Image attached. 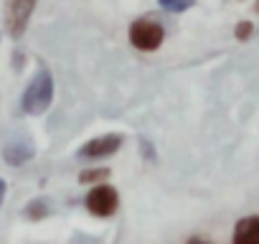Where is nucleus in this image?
<instances>
[{"instance_id": "nucleus-1", "label": "nucleus", "mask_w": 259, "mask_h": 244, "mask_svg": "<svg viewBox=\"0 0 259 244\" xmlns=\"http://www.w3.org/2000/svg\"><path fill=\"white\" fill-rule=\"evenodd\" d=\"M54 102V76L46 66H41L36 71V76L28 82V87L23 89V97H21V107L26 114L31 117H38L44 114Z\"/></svg>"}, {"instance_id": "nucleus-14", "label": "nucleus", "mask_w": 259, "mask_h": 244, "mask_svg": "<svg viewBox=\"0 0 259 244\" xmlns=\"http://www.w3.org/2000/svg\"><path fill=\"white\" fill-rule=\"evenodd\" d=\"M254 8H256V11H259V0H256V6H254Z\"/></svg>"}, {"instance_id": "nucleus-11", "label": "nucleus", "mask_w": 259, "mask_h": 244, "mask_svg": "<svg viewBox=\"0 0 259 244\" xmlns=\"http://www.w3.org/2000/svg\"><path fill=\"white\" fill-rule=\"evenodd\" d=\"M251 33H254V26H251L249 21H241V23H236V28H234V36H236L239 41H249Z\"/></svg>"}, {"instance_id": "nucleus-9", "label": "nucleus", "mask_w": 259, "mask_h": 244, "mask_svg": "<svg viewBox=\"0 0 259 244\" xmlns=\"http://www.w3.org/2000/svg\"><path fill=\"white\" fill-rule=\"evenodd\" d=\"M26 214H28V219H33V221H41L44 216H49V204H46L44 198H36V201H31V204H28Z\"/></svg>"}, {"instance_id": "nucleus-5", "label": "nucleus", "mask_w": 259, "mask_h": 244, "mask_svg": "<svg viewBox=\"0 0 259 244\" xmlns=\"http://www.w3.org/2000/svg\"><path fill=\"white\" fill-rule=\"evenodd\" d=\"M124 138L117 135V133H107V135H99V138H92L81 150H79V158L84 160H99V158H109L114 155L119 148H122Z\"/></svg>"}, {"instance_id": "nucleus-2", "label": "nucleus", "mask_w": 259, "mask_h": 244, "mask_svg": "<svg viewBox=\"0 0 259 244\" xmlns=\"http://www.w3.org/2000/svg\"><path fill=\"white\" fill-rule=\"evenodd\" d=\"M36 6H38V0H6V6H3V28H6L8 38H13V41L23 38Z\"/></svg>"}, {"instance_id": "nucleus-7", "label": "nucleus", "mask_w": 259, "mask_h": 244, "mask_svg": "<svg viewBox=\"0 0 259 244\" xmlns=\"http://www.w3.org/2000/svg\"><path fill=\"white\" fill-rule=\"evenodd\" d=\"M234 241L236 244H259V214L244 216L234 226Z\"/></svg>"}, {"instance_id": "nucleus-12", "label": "nucleus", "mask_w": 259, "mask_h": 244, "mask_svg": "<svg viewBox=\"0 0 259 244\" xmlns=\"http://www.w3.org/2000/svg\"><path fill=\"white\" fill-rule=\"evenodd\" d=\"M140 145H143V150H145V155H148V160H155V153H153V148H150V143H148V140H140Z\"/></svg>"}, {"instance_id": "nucleus-10", "label": "nucleus", "mask_w": 259, "mask_h": 244, "mask_svg": "<svg viewBox=\"0 0 259 244\" xmlns=\"http://www.w3.org/2000/svg\"><path fill=\"white\" fill-rule=\"evenodd\" d=\"M158 3H160V8H165L170 13H183L191 6H196V0H158Z\"/></svg>"}, {"instance_id": "nucleus-8", "label": "nucleus", "mask_w": 259, "mask_h": 244, "mask_svg": "<svg viewBox=\"0 0 259 244\" xmlns=\"http://www.w3.org/2000/svg\"><path fill=\"white\" fill-rule=\"evenodd\" d=\"M109 178V168H87L79 173V183H102Z\"/></svg>"}, {"instance_id": "nucleus-6", "label": "nucleus", "mask_w": 259, "mask_h": 244, "mask_svg": "<svg viewBox=\"0 0 259 244\" xmlns=\"http://www.w3.org/2000/svg\"><path fill=\"white\" fill-rule=\"evenodd\" d=\"M33 155H36V148L31 140H11L3 148V160L8 166H26L28 160H33Z\"/></svg>"}, {"instance_id": "nucleus-13", "label": "nucleus", "mask_w": 259, "mask_h": 244, "mask_svg": "<svg viewBox=\"0 0 259 244\" xmlns=\"http://www.w3.org/2000/svg\"><path fill=\"white\" fill-rule=\"evenodd\" d=\"M6 191H8V183L0 178V206H3V198H6Z\"/></svg>"}, {"instance_id": "nucleus-4", "label": "nucleus", "mask_w": 259, "mask_h": 244, "mask_svg": "<svg viewBox=\"0 0 259 244\" xmlns=\"http://www.w3.org/2000/svg\"><path fill=\"white\" fill-rule=\"evenodd\" d=\"M84 206H87V211H89L92 216L107 219V216L117 214V209H119V193H117V188L109 186V183H97V186L87 193Z\"/></svg>"}, {"instance_id": "nucleus-3", "label": "nucleus", "mask_w": 259, "mask_h": 244, "mask_svg": "<svg viewBox=\"0 0 259 244\" xmlns=\"http://www.w3.org/2000/svg\"><path fill=\"white\" fill-rule=\"evenodd\" d=\"M165 41V31L160 23L150 18H138L130 23V44L138 51H158Z\"/></svg>"}]
</instances>
